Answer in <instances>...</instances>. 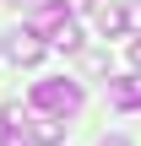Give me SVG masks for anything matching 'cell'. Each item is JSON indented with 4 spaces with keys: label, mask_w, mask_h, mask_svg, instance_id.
I'll list each match as a JSON object with an SVG mask.
<instances>
[{
    "label": "cell",
    "mask_w": 141,
    "mask_h": 146,
    "mask_svg": "<svg viewBox=\"0 0 141 146\" xmlns=\"http://www.w3.org/2000/svg\"><path fill=\"white\" fill-rule=\"evenodd\" d=\"M33 108H43L49 119L76 114V108H82V81H71V76H49V81H38V87H33Z\"/></svg>",
    "instance_id": "obj_1"
},
{
    "label": "cell",
    "mask_w": 141,
    "mask_h": 146,
    "mask_svg": "<svg viewBox=\"0 0 141 146\" xmlns=\"http://www.w3.org/2000/svg\"><path fill=\"white\" fill-rule=\"evenodd\" d=\"M109 108H120V114L141 108V76H120V81H109Z\"/></svg>",
    "instance_id": "obj_2"
},
{
    "label": "cell",
    "mask_w": 141,
    "mask_h": 146,
    "mask_svg": "<svg viewBox=\"0 0 141 146\" xmlns=\"http://www.w3.org/2000/svg\"><path fill=\"white\" fill-rule=\"evenodd\" d=\"M5 54H11V65H38V60H43V43H38L33 33H11Z\"/></svg>",
    "instance_id": "obj_3"
},
{
    "label": "cell",
    "mask_w": 141,
    "mask_h": 146,
    "mask_svg": "<svg viewBox=\"0 0 141 146\" xmlns=\"http://www.w3.org/2000/svg\"><path fill=\"white\" fill-rule=\"evenodd\" d=\"M60 135H65V119H49V114H43V119L27 125V141L33 146H60Z\"/></svg>",
    "instance_id": "obj_4"
},
{
    "label": "cell",
    "mask_w": 141,
    "mask_h": 146,
    "mask_svg": "<svg viewBox=\"0 0 141 146\" xmlns=\"http://www.w3.org/2000/svg\"><path fill=\"white\" fill-rule=\"evenodd\" d=\"M60 22H65V5H60V0H49V5H38V11H33V27H27V33H33V38H38V33L49 38Z\"/></svg>",
    "instance_id": "obj_5"
},
{
    "label": "cell",
    "mask_w": 141,
    "mask_h": 146,
    "mask_svg": "<svg viewBox=\"0 0 141 146\" xmlns=\"http://www.w3.org/2000/svg\"><path fill=\"white\" fill-rule=\"evenodd\" d=\"M92 22H98V33H125V5H114V0H103L98 11H92Z\"/></svg>",
    "instance_id": "obj_6"
},
{
    "label": "cell",
    "mask_w": 141,
    "mask_h": 146,
    "mask_svg": "<svg viewBox=\"0 0 141 146\" xmlns=\"http://www.w3.org/2000/svg\"><path fill=\"white\" fill-rule=\"evenodd\" d=\"M49 43H54V49H65V54H71V49H82V27H76V22H71V16H65V22H60V27H54V33H49Z\"/></svg>",
    "instance_id": "obj_7"
},
{
    "label": "cell",
    "mask_w": 141,
    "mask_h": 146,
    "mask_svg": "<svg viewBox=\"0 0 141 146\" xmlns=\"http://www.w3.org/2000/svg\"><path fill=\"white\" fill-rule=\"evenodd\" d=\"M0 146H33V141H27V130H11V125H5V130H0Z\"/></svg>",
    "instance_id": "obj_8"
},
{
    "label": "cell",
    "mask_w": 141,
    "mask_h": 146,
    "mask_svg": "<svg viewBox=\"0 0 141 146\" xmlns=\"http://www.w3.org/2000/svg\"><path fill=\"white\" fill-rule=\"evenodd\" d=\"M125 27H136V33H141V0L130 5V11H125Z\"/></svg>",
    "instance_id": "obj_9"
},
{
    "label": "cell",
    "mask_w": 141,
    "mask_h": 146,
    "mask_svg": "<svg viewBox=\"0 0 141 146\" xmlns=\"http://www.w3.org/2000/svg\"><path fill=\"white\" fill-rule=\"evenodd\" d=\"M130 65H136V70H141V38H136V43H130Z\"/></svg>",
    "instance_id": "obj_10"
},
{
    "label": "cell",
    "mask_w": 141,
    "mask_h": 146,
    "mask_svg": "<svg viewBox=\"0 0 141 146\" xmlns=\"http://www.w3.org/2000/svg\"><path fill=\"white\" fill-rule=\"evenodd\" d=\"M103 146H130V141H125V135H103Z\"/></svg>",
    "instance_id": "obj_11"
},
{
    "label": "cell",
    "mask_w": 141,
    "mask_h": 146,
    "mask_svg": "<svg viewBox=\"0 0 141 146\" xmlns=\"http://www.w3.org/2000/svg\"><path fill=\"white\" fill-rule=\"evenodd\" d=\"M11 5H38V0H11Z\"/></svg>",
    "instance_id": "obj_12"
}]
</instances>
